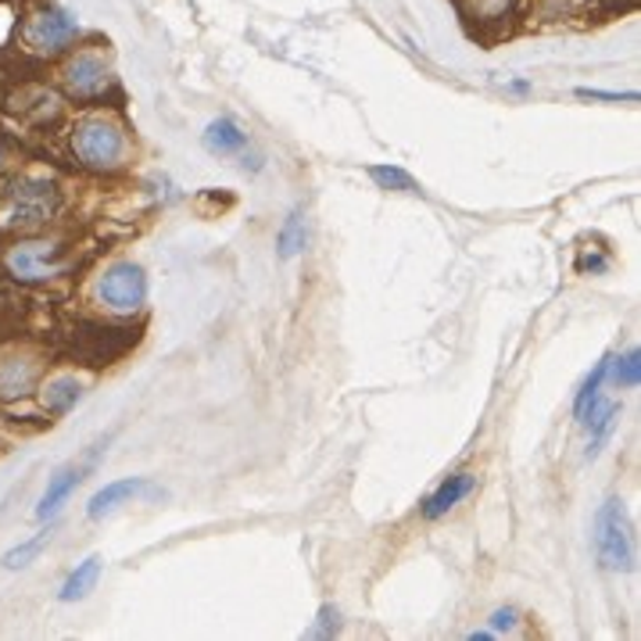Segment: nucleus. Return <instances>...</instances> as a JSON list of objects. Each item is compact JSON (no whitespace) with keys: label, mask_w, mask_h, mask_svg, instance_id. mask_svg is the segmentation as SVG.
Masks as SVG:
<instances>
[{"label":"nucleus","mask_w":641,"mask_h":641,"mask_svg":"<svg viewBox=\"0 0 641 641\" xmlns=\"http://www.w3.org/2000/svg\"><path fill=\"white\" fill-rule=\"evenodd\" d=\"M573 94H577V97H585V101H638L634 90H595V86H577Z\"/></svg>","instance_id":"obj_22"},{"label":"nucleus","mask_w":641,"mask_h":641,"mask_svg":"<svg viewBox=\"0 0 641 641\" xmlns=\"http://www.w3.org/2000/svg\"><path fill=\"white\" fill-rule=\"evenodd\" d=\"M147 298V277L136 262H112L108 269L101 272L97 280V301L108 312L130 316L144 304Z\"/></svg>","instance_id":"obj_4"},{"label":"nucleus","mask_w":641,"mask_h":641,"mask_svg":"<svg viewBox=\"0 0 641 641\" xmlns=\"http://www.w3.org/2000/svg\"><path fill=\"white\" fill-rule=\"evenodd\" d=\"M75 37H80V22H75L72 14L61 11V8L37 11L33 19L25 22V29H22L25 48L37 51V54H58V51H65Z\"/></svg>","instance_id":"obj_5"},{"label":"nucleus","mask_w":641,"mask_h":641,"mask_svg":"<svg viewBox=\"0 0 641 641\" xmlns=\"http://www.w3.org/2000/svg\"><path fill=\"white\" fill-rule=\"evenodd\" d=\"M609 370H613V355H602L599 362H595V370L585 376V384H581V391H577V399H573V416H581L585 405H588L591 399H599Z\"/></svg>","instance_id":"obj_16"},{"label":"nucleus","mask_w":641,"mask_h":641,"mask_svg":"<svg viewBox=\"0 0 641 641\" xmlns=\"http://www.w3.org/2000/svg\"><path fill=\"white\" fill-rule=\"evenodd\" d=\"M244 144H248V133H244L234 118H216L205 130V147L211 155H223V158L237 155V151H244Z\"/></svg>","instance_id":"obj_14"},{"label":"nucleus","mask_w":641,"mask_h":641,"mask_svg":"<svg viewBox=\"0 0 641 641\" xmlns=\"http://www.w3.org/2000/svg\"><path fill=\"white\" fill-rule=\"evenodd\" d=\"M617 416H620V405L617 402H602V394L599 399H591L585 405V412L577 420H581V426L588 431V448H585V459H599L602 448L609 445V437H613L617 431Z\"/></svg>","instance_id":"obj_7"},{"label":"nucleus","mask_w":641,"mask_h":641,"mask_svg":"<svg viewBox=\"0 0 641 641\" xmlns=\"http://www.w3.org/2000/svg\"><path fill=\"white\" fill-rule=\"evenodd\" d=\"M370 176L380 190H402V194H420L416 179H412L405 169H399V165H370Z\"/></svg>","instance_id":"obj_17"},{"label":"nucleus","mask_w":641,"mask_h":641,"mask_svg":"<svg viewBox=\"0 0 641 641\" xmlns=\"http://www.w3.org/2000/svg\"><path fill=\"white\" fill-rule=\"evenodd\" d=\"M509 90H516V94H527L530 83H527V80H516V83H509Z\"/></svg>","instance_id":"obj_24"},{"label":"nucleus","mask_w":641,"mask_h":641,"mask_svg":"<svg viewBox=\"0 0 641 641\" xmlns=\"http://www.w3.org/2000/svg\"><path fill=\"white\" fill-rule=\"evenodd\" d=\"M90 469V463H83V466H61L54 477H51V484H48V492H43V498H40V506H37V520H51V516H58V509L65 506V502L72 498V492L80 487V480H83V473Z\"/></svg>","instance_id":"obj_11"},{"label":"nucleus","mask_w":641,"mask_h":641,"mask_svg":"<svg viewBox=\"0 0 641 641\" xmlns=\"http://www.w3.org/2000/svg\"><path fill=\"white\" fill-rule=\"evenodd\" d=\"M595 556L606 570H631L634 567V541H631V520L623 502L609 498L595 513Z\"/></svg>","instance_id":"obj_3"},{"label":"nucleus","mask_w":641,"mask_h":641,"mask_svg":"<svg viewBox=\"0 0 641 641\" xmlns=\"http://www.w3.org/2000/svg\"><path fill=\"white\" fill-rule=\"evenodd\" d=\"M97 577H101V556L83 559L80 567H75V570L69 573V581L61 585L58 599H61V602H80V599H86V595L94 591Z\"/></svg>","instance_id":"obj_15"},{"label":"nucleus","mask_w":641,"mask_h":641,"mask_svg":"<svg viewBox=\"0 0 641 641\" xmlns=\"http://www.w3.org/2000/svg\"><path fill=\"white\" fill-rule=\"evenodd\" d=\"M301 248H304V223H301V211H291L277 234V251L280 258H294L301 255Z\"/></svg>","instance_id":"obj_18"},{"label":"nucleus","mask_w":641,"mask_h":641,"mask_svg":"<svg viewBox=\"0 0 641 641\" xmlns=\"http://www.w3.org/2000/svg\"><path fill=\"white\" fill-rule=\"evenodd\" d=\"M617 365V384L620 387H638V380H641V351L631 348L623 359H613Z\"/></svg>","instance_id":"obj_20"},{"label":"nucleus","mask_w":641,"mask_h":641,"mask_svg":"<svg viewBox=\"0 0 641 641\" xmlns=\"http://www.w3.org/2000/svg\"><path fill=\"white\" fill-rule=\"evenodd\" d=\"M40 380V362L29 351L11 348L0 355V394L4 399H19V394L33 391Z\"/></svg>","instance_id":"obj_9"},{"label":"nucleus","mask_w":641,"mask_h":641,"mask_svg":"<svg viewBox=\"0 0 641 641\" xmlns=\"http://www.w3.org/2000/svg\"><path fill=\"white\" fill-rule=\"evenodd\" d=\"M72 151L83 165H90V169L108 173L126 162L130 141L118 122L104 118V115H86L75 122V130H72Z\"/></svg>","instance_id":"obj_1"},{"label":"nucleus","mask_w":641,"mask_h":641,"mask_svg":"<svg viewBox=\"0 0 641 641\" xmlns=\"http://www.w3.org/2000/svg\"><path fill=\"white\" fill-rule=\"evenodd\" d=\"M338 631H341V617H338V609H333V606H323V609H319L316 628H309V638H333Z\"/></svg>","instance_id":"obj_21"},{"label":"nucleus","mask_w":641,"mask_h":641,"mask_svg":"<svg viewBox=\"0 0 641 641\" xmlns=\"http://www.w3.org/2000/svg\"><path fill=\"white\" fill-rule=\"evenodd\" d=\"M108 61L97 51H80L65 69H61V83H65L69 94L75 97H94L108 83Z\"/></svg>","instance_id":"obj_6"},{"label":"nucleus","mask_w":641,"mask_h":641,"mask_svg":"<svg viewBox=\"0 0 641 641\" xmlns=\"http://www.w3.org/2000/svg\"><path fill=\"white\" fill-rule=\"evenodd\" d=\"M58 183L43 179V176H22L14 187L8 190V208H4V223L14 230H40L54 211H58Z\"/></svg>","instance_id":"obj_2"},{"label":"nucleus","mask_w":641,"mask_h":641,"mask_svg":"<svg viewBox=\"0 0 641 641\" xmlns=\"http://www.w3.org/2000/svg\"><path fill=\"white\" fill-rule=\"evenodd\" d=\"M136 495H155V487H151L147 480H141V477L112 480V484H104L94 498H90L86 516H90V520H101V516H108L112 509L122 506V502H130V498H136Z\"/></svg>","instance_id":"obj_10"},{"label":"nucleus","mask_w":641,"mask_h":641,"mask_svg":"<svg viewBox=\"0 0 641 641\" xmlns=\"http://www.w3.org/2000/svg\"><path fill=\"white\" fill-rule=\"evenodd\" d=\"M48 541H51V530H43V534H37V538H29L25 545H19V548H11V552L4 556V567H11V570H19V567H29L43 548H48Z\"/></svg>","instance_id":"obj_19"},{"label":"nucleus","mask_w":641,"mask_h":641,"mask_svg":"<svg viewBox=\"0 0 641 641\" xmlns=\"http://www.w3.org/2000/svg\"><path fill=\"white\" fill-rule=\"evenodd\" d=\"M8 269L14 272L19 280H51L58 266V248L54 244H19L11 255H8Z\"/></svg>","instance_id":"obj_8"},{"label":"nucleus","mask_w":641,"mask_h":641,"mask_svg":"<svg viewBox=\"0 0 641 641\" xmlns=\"http://www.w3.org/2000/svg\"><path fill=\"white\" fill-rule=\"evenodd\" d=\"M516 609H495L492 613V634H498V631H513L516 628Z\"/></svg>","instance_id":"obj_23"},{"label":"nucleus","mask_w":641,"mask_h":641,"mask_svg":"<svg viewBox=\"0 0 641 641\" xmlns=\"http://www.w3.org/2000/svg\"><path fill=\"white\" fill-rule=\"evenodd\" d=\"M473 487H477V477H473V473H455V477H448L434 495L423 498V509H420V513L426 516V520H441V516L459 506V502L473 492Z\"/></svg>","instance_id":"obj_12"},{"label":"nucleus","mask_w":641,"mask_h":641,"mask_svg":"<svg viewBox=\"0 0 641 641\" xmlns=\"http://www.w3.org/2000/svg\"><path fill=\"white\" fill-rule=\"evenodd\" d=\"M487 638H492V631H473L469 634V641H487Z\"/></svg>","instance_id":"obj_25"},{"label":"nucleus","mask_w":641,"mask_h":641,"mask_svg":"<svg viewBox=\"0 0 641 641\" xmlns=\"http://www.w3.org/2000/svg\"><path fill=\"white\" fill-rule=\"evenodd\" d=\"M80 399H83V384L69 373H58L40 387V402L48 412H54V416H65V412H72L75 405H80Z\"/></svg>","instance_id":"obj_13"}]
</instances>
